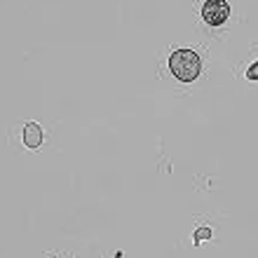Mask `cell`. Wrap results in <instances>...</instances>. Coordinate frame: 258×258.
<instances>
[{
	"mask_svg": "<svg viewBox=\"0 0 258 258\" xmlns=\"http://www.w3.org/2000/svg\"><path fill=\"white\" fill-rule=\"evenodd\" d=\"M169 71L176 75L178 80L192 82L197 75L202 73V59L192 49H176L169 56Z\"/></svg>",
	"mask_w": 258,
	"mask_h": 258,
	"instance_id": "obj_1",
	"label": "cell"
},
{
	"mask_svg": "<svg viewBox=\"0 0 258 258\" xmlns=\"http://www.w3.org/2000/svg\"><path fill=\"white\" fill-rule=\"evenodd\" d=\"M230 17V7L225 0H207L202 5V19L209 26H221Z\"/></svg>",
	"mask_w": 258,
	"mask_h": 258,
	"instance_id": "obj_2",
	"label": "cell"
},
{
	"mask_svg": "<svg viewBox=\"0 0 258 258\" xmlns=\"http://www.w3.org/2000/svg\"><path fill=\"white\" fill-rule=\"evenodd\" d=\"M24 143H26V148H38L42 143V129L35 122L26 124V129H24Z\"/></svg>",
	"mask_w": 258,
	"mask_h": 258,
	"instance_id": "obj_3",
	"label": "cell"
},
{
	"mask_svg": "<svg viewBox=\"0 0 258 258\" xmlns=\"http://www.w3.org/2000/svg\"><path fill=\"white\" fill-rule=\"evenodd\" d=\"M209 237H211L209 228H197V230H195V244H202L204 239H209Z\"/></svg>",
	"mask_w": 258,
	"mask_h": 258,
	"instance_id": "obj_4",
	"label": "cell"
},
{
	"mask_svg": "<svg viewBox=\"0 0 258 258\" xmlns=\"http://www.w3.org/2000/svg\"><path fill=\"white\" fill-rule=\"evenodd\" d=\"M246 78H249V80H258V61L253 63L249 71H246Z\"/></svg>",
	"mask_w": 258,
	"mask_h": 258,
	"instance_id": "obj_5",
	"label": "cell"
}]
</instances>
